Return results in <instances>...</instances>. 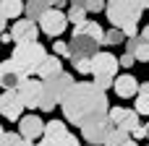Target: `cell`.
Returning <instances> with one entry per match:
<instances>
[{"instance_id":"d590c367","label":"cell","mask_w":149,"mask_h":146,"mask_svg":"<svg viewBox=\"0 0 149 146\" xmlns=\"http://www.w3.org/2000/svg\"><path fill=\"white\" fill-rule=\"evenodd\" d=\"M3 138H5V131H3V125H0V146H3Z\"/></svg>"},{"instance_id":"6da1fadb","label":"cell","mask_w":149,"mask_h":146,"mask_svg":"<svg viewBox=\"0 0 149 146\" xmlns=\"http://www.w3.org/2000/svg\"><path fill=\"white\" fill-rule=\"evenodd\" d=\"M60 107H63V118L79 128L107 120V112H110L107 94L94 81H76L68 89V94L63 97Z\"/></svg>"},{"instance_id":"30bf717a","label":"cell","mask_w":149,"mask_h":146,"mask_svg":"<svg viewBox=\"0 0 149 146\" xmlns=\"http://www.w3.org/2000/svg\"><path fill=\"white\" fill-rule=\"evenodd\" d=\"M107 120H110L115 128L128 131V133H131L136 125H141V123H139V112H136V110H126V107H110Z\"/></svg>"},{"instance_id":"5bb4252c","label":"cell","mask_w":149,"mask_h":146,"mask_svg":"<svg viewBox=\"0 0 149 146\" xmlns=\"http://www.w3.org/2000/svg\"><path fill=\"white\" fill-rule=\"evenodd\" d=\"M113 89H115V94H118L120 99H128V97H136V94H139V81H136L131 73H123V76L115 78Z\"/></svg>"},{"instance_id":"44dd1931","label":"cell","mask_w":149,"mask_h":146,"mask_svg":"<svg viewBox=\"0 0 149 146\" xmlns=\"http://www.w3.org/2000/svg\"><path fill=\"white\" fill-rule=\"evenodd\" d=\"M63 133H68L65 120H50V123H45V136H47V138H52V136H63Z\"/></svg>"},{"instance_id":"4316f807","label":"cell","mask_w":149,"mask_h":146,"mask_svg":"<svg viewBox=\"0 0 149 146\" xmlns=\"http://www.w3.org/2000/svg\"><path fill=\"white\" fill-rule=\"evenodd\" d=\"M52 50H55V55H60V57H71V42H65V39H58V42L52 44Z\"/></svg>"},{"instance_id":"74e56055","label":"cell","mask_w":149,"mask_h":146,"mask_svg":"<svg viewBox=\"0 0 149 146\" xmlns=\"http://www.w3.org/2000/svg\"><path fill=\"white\" fill-rule=\"evenodd\" d=\"M89 146H92V144H89Z\"/></svg>"},{"instance_id":"d4e9b609","label":"cell","mask_w":149,"mask_h":146,"mask_svg":"<svg viewBox=\"0 0 149 146\" xmlns=\"http://www.w3.org/2000/svg\"><path fill=\"white\" fill-rule=\"evenodd\" d=\"M71 63H73V68H76L79 73H84V76L92 73V57H73Z\"/></svg>"},{"instance_id":"1f68e13d","label":"cell","mask_w":149,"mask_h":146,"mask_svg":"<svg viewBox=\"0 0 149 146\" xmlns=\"http://www.w3.org/2000/svg\"><path fill=\"white\" fill-rule=\"evenodd\" d=\"M139 91H144V94H149V81H147V84H139Z\"/></svg>"},{"instance_id":"9a60e30c","label":"cell","mask_w":149,"mask_h":146,"mask_svg":"<svg viewBox=\"0 0 149 146\" xmlns=\"http://www.w3.org/2000/svg\"><path fill=\"white\" fill-rule=\"evenodd\" d=\"M21 81H24V78H21V73L16 71V65L10 63V57L3 60V63H0V89H16Z\"/></svg>"},{"instance_id":"2e32d148","label":"cell","mask_w":149,"mask_h":146,"mask_svg":"<svg viewBox=\"0 0 149 146\" xmlns=\"http://www.w3.org/2000/svg\"><path fill=\"white\" fill-rule=\"evenodd\" d=\"M126 52H131L139 63H149V42L141 39V34H139V37H128V42H126Z\"/></svg>"},{"instance_id":"7c38bea8","label":"cell","mask_w":149,"mask_h":146,"mask_svg":"<svg viewBox=\"0 0 149 146\" xmlns=\"http://www.w3.org/2000/svg\"><path fill=\"white\" fill-rule=\"evenodd\" d=\"M10 37H13L16 44H18V42H37V37H39V26H37L31 18H21V21L13 24Z\"/></svg>"},{"instance_id":"e0dca14e","label":"cell","mask_w":149,"mask_h":146,"mask_svg":"<svg viewBox=\"0 0 149 146\" xmlns=\"http://www.w3.org/2000/svg\"><path fill=\"white\" fill-rule=\"evenodd\" d=\"M58 73H63V65H60V55H47L45 60H42V65H39V78L45 81V78H52V76H58Z\"/></svg>"},{"instance_id":"4dcf8cb0","label":"cell","mask_w":149,"mask_h":146,"mask_svg":"<svg viewBox=\"0 0 149 146\" xmlns=\"http://www.w3.org/2000/svg\"><path fill=\"white\" fill-rule=\"evenodd\" d=\"M136 3H139V8H141V10H147V8H149V0H136Z\"/></svg>"},{"instance_id":"4fadbf2b","label":"cell","mask_w":149,"mask_h":146,"mask_svg":"<svg viewBox=\"0 0 149 146\" xmlns=\"http://www.w3.org/2000/svg\"><path fill=\"white\" fill-rule=\"evenodd\" d=\"M18 133H21L24 138H29V141L42 138V136H45V123H42V118H39V115H24V118L18 120Z\"/></svg>"},{"instance_id":"8fae6325","label":"cell","mask_w":149,"mask_h":146,"mask_svg":"<svg viewBox=\"0 0 149 146\" xmlns=\"http://www.w3.org/2000/svg\"><path fill=\"white\" fill-rule=\"evenodd\" d=\"M115 125L110 123V120H100V123H92V125H84L81 128V136H84V141L92 146H100L107 141V136H110V131H113Z\"/></svg>"},{"instance_id":"3957f363","label":"cell","mask_w":149,"mask_h":146,"mask_svg":"<svg viewBox=\"0 0 149 146\" xmlns=\"http://www.w3.org/2000/svg\"><path fill=\"white\" fill-rule=\"evenodd\" d=\"M45 57H47V52L39 42H18L10 52V63L16 65L21 78H31L34 73H39V65Z\"/></svg>"},{"instance_id":"7402d4cb","label":"cell","mask_w":149,"mask_h":146,"mask_svg":"<svg viewBox=\"0 0 149 146\" xmlns=\"http://www.w3.org/2000/svg\"><path fill=\"white\" fill-rule=\"evenodd\" d=\"M71 5H79V8H84L86 13H100V10H105V0H71Z\"/></svg>"},{"instance_id":"cb8c5ba5","label":"cell","mask_w":149,"mask_h":146,"mask_svg":"<svg viewBox=\"0 0 149 146\" xmlns=\"http://www.w3.org/2000/svg\"><path fill=\"white\" fill-rule=\"evenodd\" d=\"M65 16H68V21H71L73 26H79V24H84V21H86V10H84V8H79V5H71Z\"/></svg>"},{"instance_id":"e575fe53","label":"cell","mask_w":149,"mask_h":146,"mask_svg":"<svg viewBox=\"0 0 149 146\" xmlns=\"http://www.w3.org/2000/svg\"><path fill=\"white\" fill-rule=\"evenodd\" d=\"M42 3H45L47 8H55V3H58V0H42Z\"/></svg>"},{"instance_id":"83f0119b","label":"cell","mask_w":149,"mask_h":146,"mask_svg":"<svg viewBox=\"0 0 149 146\" xmlns=\"http://www.w3.org/2000/svg\"><path fill=\"white\" fill-rule=\"evenodd\" d=\"M3 146H26V138H24L21 133H5Z\"/></svg>"},{"instance_id":"9c48e42d","label":"cell","mask_w":149,"mask_h":146,"mask_svg":"<svg viewBox=\"0 0 149 146\" xmlns=\"http://www.w3.org/2000/svg\"><path fill=\"white\" fill-rule=\"evenodd\" d=\"M100 52V42L86 34H71V60L73 57H94Z\"/></svg>"},{"instance_id":"52a82bcc","label":"cell","mask_w":149,"mask_h":146,"mask_svg":"<svg viewBox=\"0 0 149 146\" xmlns=\"http://www.w3.org/2000/svg\"><path fill=\"white\" fill-rule=\"evenodd\" d=\"M16 91H18V97H21L26 110H37L39 107V97H42V78L39 81L37 78H24L16 86Z\"/></svg>"},{"instance_id":"277c9868","label":"cell","mask_w":149,"mask_h":146,"mask_svg":"<svg viewBox=\"0 0 149 146\" xmlns=\"http://www.w3.org/2000/svg\"><path fill=\"white\" fill-rule=\"evenodd\" d=\"M76 81H73V76L71 73H58V76H52V78H45L42 81V97H39V110H45V112H52L60 102H63V97L68 94V89L73 86Z\"/></svg>"},{"instance_id":"8992f818","label":"cell","mask_w":149,"mask_h":146,"mask_svg":"<svg viewBox=\"0 0 149 146\" xmlns=\"http://www.w3.org/2000/svg\"><path fill=\"white\" fill-rule=\"evenodd\" d=\"M68 24H71V21H68V16H65L60 8H50V10H45V16L39 18V29H42L47 37H60V34L65 31Z\"/></svg>"},{"instance_id":"603a6c76","label":"cell","mask_w":149,"mask_h":146,"mask_svg":"<svg viewBox=\"0 0 149 146\" xmlns=\"http://www.w3.org/2000/svg\"><path fill=\"white\" fill-rule=\"evenodd\" d=\"M123 42H126V34H123L120 29L113 26V29L105 31V44H107V47H115V44H123Z\"/></svg>"},{"instance_id":"8d00e7d4","label":"cell","mask_w":149,"mask_h":146,"mask_svg":"<svg viewBox=\"0 0 149 146\" xmlns=\"http://www.w3.org/2000/svg\"><path fill=\"white\" fill-rule=\"evenodd\" d=\"M147 138H149V123H147Z\"/></svg>"},{"instance_id":"836d02e7","label":"cell","mask_w":149,"mask_h":146,"mask_svg":"<svg viewBox=\"0 0 149 146\" xmlns=\"http://www.w3.org/2000/svg\"><path fill=\"white\" fill-rule=\"evenodd\" d=\"M3 29H5V16H3V10H0V34H3Z\"/></svg>"},{"instance_id":"ffe728a7","label":"cell","mask_w":149,"mask_h":146,"mask_svg":"<svg viewBox=\"0 0 149 146\" xmlns=\"http://www.w3.org/2000/svg\"><path fill=\"white\" fill-rule=\"evenodd\" d=\"M37 146H79V138L73 133H63V136H52V138L42 136V141Z\"/></svg>"},{"instance_id":"484cf974","label":"cell","mask_w":149,"mask_h":146,"mask_svg":"<svg viewBox=\"0 0 149 146\" xmlns=\"http://www.w3.org/2000/svg\"><path fill=\"white\" fill-rule=\"evenodd\" d=\"M136 112L139 115H149V94H144V91L136 94Z\"/></svg>"},{"instance_id":"ba28073f","label":"cell","mask_w":149,"mask_h":146,"mask_svg":"<svg viewBox=\"0 0 149 146\" xmlns=\"http://www.w3.org/2000/svg\"><path fill=\"white\" fill-rule=\"evenodd\" d=\"M21 112H24V102H21L18 91L16 89H3V94H0V115L18 123Z\"/></svg>"},{"instance_id":"5b68a950","label":"cell","mask_w":149,"mask_h":146,"mask_svg":"<svg viewBox=\"0 0 149 146\" xmlns=\"http://www.w3.org/2000/svg\"><path fill=\"white\" fill-rule=\"evenodd\" d=\"M118 68H120V60L113 55V52H97L92 57V76H94V84L100 89H107L115 84L118 78Z\"/></svg>"},{"instance_id":"f1b7e54d","label":"cell","mask_w":149,"mask_h":146,"mask_svg":"<svg viewBox=\"0 0 149 146\" xmlns=\"http://www.w3.org/2000/svg\"><path fill=\"white\" fill-rule=\"evenodd\" d=\"M118 60H120V65H123V68H131V65L136 63V57H134L131 52H126V55H123V57H118Z\"/></svg>"},{"instance_id":"d6a6232c","label":"cell","mask_w":149,"mask_h":146,"mask_svg":"<svg viewBox=\"0 0 149 146\" xmlns=\"http://www.w3.org/2000/svg\"><path fill=\"white\" fill-rule=\"evenodd\" d=\"M141 39H144V42H149V26H144V31H141Z\"/></svg>"},{"instance_id":"ac0fdd59","label":"cell","mask_w":149,"mask_h":146,"mask_svg":"<svg viewBox=\"0 0 149 146\" xmlns=\"http://www.w3.org/2000/svg\"><path fill=\"white\" fill-rule=\"evenodd\" d=\"M105 146H136V138H134V136H128V131L113 128V131H110V136H107V141H105Z\"/></svg>"},{"instance_id":"d6986e66","label":"cell","mask_w":149,"mask_h":146,"mask_svg":"<svg viewBox=\"0 0 149 146\" xmlns=\"http://www.w3.org/2000/svg\"><path fill=\"white\" fill-rule=\"evenodd\" d=\"M0 10L5 18H18L26 10V0H0Z\"/></svg>"},{"instance_id":"f546056e","label":"cell","mask_w":149,"mask_h":146,"mask_svg":"<svg viewBox=\"0 0 149 146\" xmlns=\"http://www.w3.org/2000/svg\"><path fill=\"white\" fill-rule=\"evenodd\" d=\"M131 136H134V138H147V125H136V128L131 131Z\"/></svg>"},{"instance_id":"7a4b0ae2","label":"cell","mask_w":149,"mask_h":146,"mask_svg":"<svg viewBox=\"0 0 149 146\" xmlns=\"http://www.w3.org/2000/svg\"><path fill=\"white\" fill-rule=\"evenodd\" d=\"M141 13L144 10L139 8L136 0H107V21L126 37H136V24Z\"/></svg>"}]
</instances>
